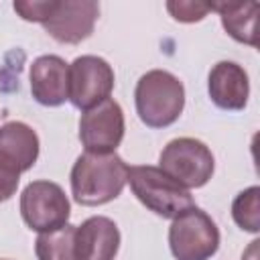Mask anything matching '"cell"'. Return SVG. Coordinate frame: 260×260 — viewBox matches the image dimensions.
Segmentation results:
<instances>
[{
	"instance_id": "1",
	"label": "cell",
	"mask_w": 260,
	"mask_h": 260,
	"mask_svg": "<svg viewBox=\"0 0 260 260\" xmlns=\"http://www.w3.org/2000/svg\"><path fill=\"white\" fill-rule=\"evenodd\" d=\"M12 8L22 20L43 24L57 43L77 45L91 37L100 16L93 0H14Z\"/></svg>"
},
{
	"instance_id": "2",
	"label": "cell",
	"mask_w": 260,
	"mask_h": 260,
	"mask_svg": "<svg viewBox=\"0 0 260 260\" xmlns=\"http://www.w3.org/2000/svg\"><path fill=\"white\" fill-rule=\"evenodd\" d=\"M69 181L79 205L98 207L122 193L128 183V165L116 152H83L75 158Z\"/></svg>"
},
{
	"instance_id": "3",
	"label": "cell",
	"mask_w": 260,
	"mask_h": 260,
	"mask_svg": "<svg viewBox=\"0 0 260 260\" xmlns=\"http://www.w3.org/2000/svg\"><path fill=\"white\" fill-rule=\"evenodd\" d=\"M136 114L148 128H167L179 120L185 108L183 81L165 69L146 71L134 89Z\"/></svg>"
},
{
	"instance_id": "4",
	"label": "cell",
	"mask_w": 260,
	"mask_h": 260,
	"mask_svg": "<svg viewBox=\"0 0 260 260\" xmlns=\"http://www.w3.org/2000/svg\"><path fill=\"white\" fill-rule=\"evenodd\" d=\"M128 183L136 199L152 213L173 219L185 209L193 207V195L181 187L158 167L136 165L128 167Z\"/></svg>"
},
{
	"instance_id": "5",
	"label": "cell",
	"mask_w": 260,
	"mask_h": 260,
	"mask_svg": "<svg viewBox=\"0 0 260 260\" xmlns=\"http://www.w3.org/2000/svg\"><path fill=\"white\" fill-rule=\"evenodd\" d=\"M158 169L185 189L207 185L213 175L215 158L209 146L197 138L181 136L167 142L158 156Z\"/></svg>"
},
{
	"instance_id": "6",
	"label": "cell",
	"mask_w": 260,
	"mask_h": 260,
	"mask_svg": "<svg viewBox=\"0 0 260 260\" xmlns=\"http://www.w3.org/2000/svg\"><path fill=\"white\" fill-rule=\"evenodd\" d=\"M169 248L177 260H209L219 248V230L203 209L193 205L173 217Z\"/></svg>"
},
{
	"instance_id": "7",
	"label": "cell",
	"mask_w": 260,
	"mask_h": 260,
	"mask_svg": "<svg viewBox=\"0 0 260 260\" xmlns=\"http://www.w3.org/2000/svg\"><path fill=\"white\" fill-rule=\"evenodd\" d=\"M69 213V199L63 187L53 181H30L20 193V215L32 232H55L67 223Z\"/></svg>"
},
{
	"instance_id": "8",
	"label": "cell",
	"mask_w": 260,
	"mask_h": 260,
	"mask_svg": "<svg viewBox=\"0 0 260 260\" xmlns=\"http://www.w3.org/2000/svg\"><path fill=\"white\" fill-rule=\"evenodd\" d=\"M114 83V69L104 57L81 55L69 65V102L77 110L85 112L108 100Z\"/></svg>"
},
{
	"instance_id": "9",
	"label": "cell",
	"mask_w": 260,
	"mask_h": 260,
	"mask_svg": "<svg viewBox=\"0 0 260 260\" xmlns=\"http://www.w3.org/2000/svg\"><path fill=\"white\" fill-rule=\"evenodd\" d=\"M124 130V112L112 98L85 110L79 118V140L85 152H116Z\"/></svg>"
},
{
	"instance_id": "10",
	"label": "cell",
	"mask_w": 260,
	"mask_h": 260,
	"mask_svg": "<svg viewBox=\"0 0 260 260\" xmlns=\"http://www.w3.org/2000/svg\"><path fill=\"white\" fill-rule=\"evenodd\" d=\"M120 248V230L106 215H91L75 225V260H114Z\"/></svg>"
},
{
	"instance_id": "11",
	"label": "cell",
	"mask_w": 260,
	"mask_h": 260,
	"mask_svg": "<svg viewBox=\"0 0 260 260\" xmlns=\"http://www.w3.org/2000/svg\"><path fill=\"white\" fill-rule=\"evenodd\" d=\"M30 93L35 102L57 108L69 100V65L59 55H41L30 65Z\"/></svg>"
},
{
	"instance_id": "12",
	"label": "cell",
	"mask_w": 260,
	"mask_h": 260,
	"mask_svg": "<svg viewBox=\"0 0 260 260\" xmlns=\"http://www.w3.org/2000/svg\"><path fill=\"white\" fill-rule=\"evenodd\" d=\"M207 91L217 108L240 112L246 108L250 95L248 73L234 61H217L207 75Z\"/></svg>"
},
{
	"instance_id": "13",
	"label": "cell",
	"mask_w": 260,
	"mask_h": 260,
	"mask_svg": "<svg viewBox=\"0 0 260 260\" xmlns=\"http://www.w3.org/2000/svg\"><path fill=\"white\" fill-rule=\"evenodd\" d=\"M39 136L24 122H6L0 126V160L24 173L39 158Z\"/></svg>"
},
{
	"instance_id": "14",
	"label": "cell",
	"mask_w": 260,
	"mask_h": 260,
	"mask_svg": "<svg viewBox=\"0 0 260 260\" xmlns=\"http://www.w3.org/2000/svg\"><path fill=\"white\" fill-rule=\"evenodd\" d=\"M209 8L219 14L225 32L234 41L256 47V16L260 8L258 2H248V4L215 2V4H209Z\"/></svg>"
},
{
	"instance_id": "15",
	"label": "cell",
	"mask_w": 260,
	"mask_h": 260,
	"mask_svg": "<svg viewBox=\"0 0 260 260\" xmlns=\"http://www.w3.org/2000/svg\"><path fill=\"white\" fill-rule=\"evenodd\" d=\"M75 225L65 223L63 228L47 234H39L35 242V254L39 260H75L73 254Z\"/></svg>"
},
{
	"instance_id": "16",
	"label": "cell",
	"mask_w": 260,
	"mask_h": 260,
	"mask_svg": "<svg viewBox=\"0 0 260 260\" xmlns=\"http://www.w3.org/2000/svg\"><path fill=\"white\" fill-rule=\"evenodd\" d=\"M232 217L244 232H260V187L252 185L236 195L232 203Z\"/></svg>"
},
{
	"instance_id": "17",
	"label": "cell",
	"mask_w": 260,
	"mask_h": 260,
	"mask_svg": "<svg viewBox=\"0 0 260 260\" xmlns=\"http://www.w3.org/2000/svg\"><path fill=\"white\" fill-rule=\"evenodd\" d=\"M167 10L179 22H197V20H203L211 8H209V4L179 0V2H167Z\"/></svg>"
},
{
	"instance_id": "18",
	"label": "cell",
	"mask_w": 260,
	"mask_h": 260,
	"mask_svg": "<svg viewBox=\"0 0 260 260\" xmlns=\"http://www.w3.org/2000/svg\"><path fill=\"white\" fill-rule=\"evenodd\" d=\"M18 181H20V173L0 160V203L8 201L16 193Z\"/></svg>"
}]
</instances>
